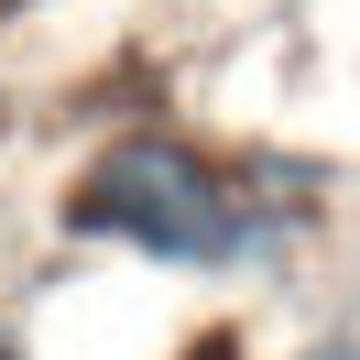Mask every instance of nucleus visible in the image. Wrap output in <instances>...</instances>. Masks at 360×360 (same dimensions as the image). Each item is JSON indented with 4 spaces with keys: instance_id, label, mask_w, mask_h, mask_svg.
<instances>
[{
    "instance_id": "f257e3e1",
    "label": "nucleus",
    "mask_w": 360,
    "mask_h": 360,
    "mask_svg": "<svg viewBox=\"0 0 360 360\" xmlns=\"http://www.w3.org/2000/svg\"><path fill=\"white\" fill-rule=\"evenodd\" d=\"M316 197H273V175H229L186 131H110L66 186V229L98 251H131L153 273H284Z\"/></svg>"
},
{
    "instance_id": "f03ea898",
    "label": "nucleus",
    "mask_w": 360,
    "mask_h": 360,
    "mask_svg": "<svg viewBox=\"0 0 360 360\" xmlns=\"http://www.w3.org/2000/svg\"><path fill=\"white\" fill-rule=\"evenodd\" d=\"M284 360H360V328H349V316H338V328H316L306 349H284Z\"/></svg>"
},
{
    "instance_id": "7ed1b4c3",
    "label": "nucleus",
    "mask_w": 360,
    "mask_h": 360,
    "mask_svg": "<svg viewBox=\"0 0 360 360\" xmlns=\"http://www.w3.org/2000/svg\"><path fill=\"white\" fill-rule=\"evenodd\" d=\"M11 11H22V0H0V22H11Z\"/></svg>"
}]
</instances>
